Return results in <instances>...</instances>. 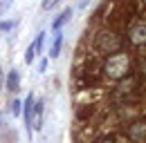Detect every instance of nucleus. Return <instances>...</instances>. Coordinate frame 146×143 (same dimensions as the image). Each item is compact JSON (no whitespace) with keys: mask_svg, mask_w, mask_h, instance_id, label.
Listing matches in <instances>:
<instances>
[{"mask_svg":"<svg viewBox=\"0 0 146 143\" xmlns=\"http://www.w3.org/2000/svg\"><path fill=\"white\" fill-rule=\"evenodd\" d=\"M144 2H146V0H144Z\"/></svg>","mask_w":146,"mask_h":143,"instance_id":"obj_16","label":"nucleus"},{"mask_svg":"<svg viewBox=\"0 0 146 143\" xmlns=\"http://www.w3.org/2000/svg\"><path fill=\"white\" fill-rule=\"evenodd\" d=\"M14 29V20H2L0 22V31H11Z\"/></svg>","mask_w":146,"mask_h":143,"instance_id":"obj_11","label":"nucleus"},{"mask_svg":"<svg viewBox=\"0 0 146 143\" xmlns=\"http://www.w3.org/2000/svg\"><path fill=\"white\" fill-rule=\"evenodd\" d=\"M128 67H130V58L126 54H115L106 63V72H108L110 78H124L128 74Z\"/></svg>","mask_w":146,"mask_h":143,"instance_id":"obj_1","label":"nucleus"},{"mask_svg":"<svg viewBox=\"0 0 146 143\" xmlns=\"http://www.w3.org/2000/svg\"><path fill=\"white\" fill-rule=\"evenodd\" d=\"M20 101H11V114H14V116H20V114H23V110H20Z\"/></svg>","mask_w":146,"mask_h":143,"instance_id":"obj_10","label":"nucleus"},{"mask_svg":"<svg viewBox=\"0 0 146 143\" xmlns=\"http://www.w3.org/2000/svg\"><path fill=\"white\" fill-rule=\"evenodd\" d=\"M58 2H61V0H43V2H40V9H43V11H50V9H54Z\"/></svg>","mask_w":146,"mask_h":143,"instance_id":"obj_9","label":"nucleus"},{"mask_svg":"<svg viewBox=\"0 0 146 143\" xmlns=\"http://www.w3.org/2000/svg\"><path fill=\"white\" fill-rule=\"evenodd\" d=\"M130 43L133 45H146V22H137L130 27Z\"/></svg>","mask_w":146,"mask_h":143,"instance_id":"obj_2","label":"nucleus"},{"mask_svg":"<svg viewBox=\"0 0 146 143\" xmlns=\"http://www.w3.org/2000/svg\"><path fill=\"white\" fill-rule=\"evenodd\" d=\"M47 70V58H45V56H43V58H40V60H38V72H40V74H43V72Z\"/></svg>","mask_w":146,"mask_h":143,"instance_id":"obj_13","label":"nucleus"},{"mask_svg":"<svg viewBox=\"0 0 146 143\" xmlns=\"http://www.w3.org/2000/svg\"><path fill=\"white\" fill-rule=\"evenodd\" d=\"M61 47H63V34L56 31L54 43H52V49H50V58H58V56H61Z\"/></svg>","mask_w":146,"mask_h":143,"instance_id":"obj_6","label":"nucleus"},{"mask_svg":"<svg viewBox=\"0 0 146 143\" xmlns=\"http://www.w3.org/2000/svg\"><path fill=\"white\" fill-rule=\"evenodd\" d=\"M43 45H45V31L36 34V40H34V47H36V52H38V54L43 52Z\"/></svg>","mask_w":146,"mask_h":143,"instance_id":"obj_7","label":"nucleus"},{"mask_svg":"<svg viewBox=\"0 0 146 143\" xmlns=\"http://www.w3.org/2000/svg\"><path fill=\"white\" fill-rule=\"evenodd\" d=\"M106 143H110V141H106Z\"/></svg>","mask_w":146,"mask_h":143,"instance_id":"obj_15","label":"nucleus"},{"mask_svg":"<svg viewBox=\"0 0 146 143\" xmlns=\"http://www.w3.org/2000/svg\"><path fill=\"white\" fill-rule=\"evenodd\" d=\"M70 18H72V7L63 9V14H61V16H58L54 22H52V29H54V31H58V29H61V27H63V25H65V22H68Z\"/></svg>","mask_w":146,"mask_h":143,"instance_id":"obj_4","label":"nucleus"},{"mask_svg":"<svg viewBox=\"0 0 146 143\" xmlns=\"http://www.w3.org/2000/svg\"><path fill=\"white\" fill-rule=\"evenodd\" d=\"M43 101L34 103V112H32V130H40L43 127Z\"/></svg>","mask_w":146,"mask_h":143,"instance_id":"obj_3","label":"nucleus"},{"mask_svg":"<svg viewBox=\"0 0 146 143\" xmlns=\"http://www.w3.org/2000/svg\"><path fill=\"white\" fill-rule=\"evenodd\" d=\"M18 85H20V74L16 70H11L7 74V89L9 92H18Z\"/></svg>","mask_w":146,"mask_h":143,"instance_id":"obj_5","label":"nucleus"},{"mask_svg":"<svg viewBox=\"0 0 146 143\" xmlns=\"http://www.w3.org/2000/svg\"><path fill=\"white\" fill-rule=\"evenodd\" d=\"M9 7H11V0H2V2H0V16H2Z\"/></svg>","mask_w":146,"mask_h":143,"instance_id":"obj_12","label":"nucleus"},{"mask_svg":"<svg viewBox=\"0 0 146 143\" xmlns=\"http://www.w3.org/2000/svg\"><path fill=\"white\" fill-rule=\"evenodd\" d=\"M36 47H34V43H32V45H29V47H27V52H25V63H27V65H29V63H32V60H34V56H36Z\"/></svg>","mask_w":146,"mask_h":143,"instance_id":"obj_8","label":"nucleus"},{"mask_svg":"<svg viewBox=\"0 0 146 143\" xmlns=\"http://www.w3.org/2000/svg\"><path fill=\"white\" fill-rule=\"evenodd\" d=\"M2 85H5V74H2V67H0V89H2Z\"/></svg>","mask_w":146,"mask_h":143,"instance_id":"obj_14","label":"nucleus"}]
</instances>
